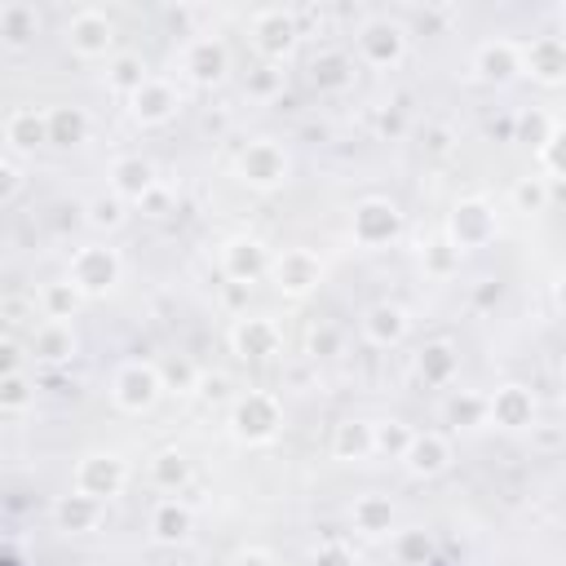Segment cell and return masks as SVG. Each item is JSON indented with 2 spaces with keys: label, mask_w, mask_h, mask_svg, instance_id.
Returning a JSON list of instances; mask_svg holds the SVG:
<instances>
[{
  "label": "cell",
  "mask_w": 566,
  "mask_h": 566,
  "mask_svg": "<svg viewBox=\"0 0 566 566\" xmlns=\"http://www.w3.org/2000/svg\"><path fill=\"white\" fill-rule=\"evenodd\" d=\"M119 274H124V261H119V252L106 248V243H84V248H75V252H71V265H66V283H71L84 301L115 292Z\"/></svg>",
  "instance_id": "cell-1"
},
{
  "label": "cell",
  "mask_w": 566,
  "mask_h": 566,
  "mask_svg": "<svg viewBox=\"0 0 566 566\" xmlns=\"http://www.w3.org/2000/svg\"><path fill=\"white\" fill-rule=\"evenodd\" d=\"M283 424V402L270 389H248L230 402V433L239 442H270Z\"/></svg>",
  "instance_id": "cell-2"
},
{
  "label": "cell",
  "mask_w": 566,
  "mask_h": 566,
  "mask_svg": "<svg viewBox=\"0 0 566 566\" xmlns=\"http://www.w3.org/2000/svg\"><path fill=\"white\" fill-rule=\"evenodd\" d=\"M287 150L279 146V142H270V137H256V142H248L243 150H239V159H234V172H239V181L243 186H252V190H279L283 181H287Z\"/></svg>",
  "instance_id": "cell-3"
},
{
  "label": "cell",
  "mask_w": 566,
  "mask_h": 566,
  "mask_svg": "<svg viewBox=\"0 0 566 566\" xmlns=\"http://www.w3.org/2000/svg\"><path fill=\"white\" fill-rule=\"evenodd\" d=\"M124 486H128V464L115 451H88L75 464V491L88 495V500H97V504L115 500Z\"/></svg>",
  "instance_id": "cell-4"
},
{
  "label": "cell",
  "mask_w": 566,
  "mask_h": 566,
  "mask_svg": "<svg viewBox=\"0 0 566 566\" xmlns=\"http://www.w3.org/2000/svg\"><path fill=\"white\" fill-rule=\"evenodd\" d=\"M402 53H407V27L402 22L376 13L358 27V57L367 66H398Z\"/></svg>",
  "instance_id": "cell-5"
},
{
  "label": "cell",
  "mask_w": 566,
  "mask_h": 566,
  "mask_svg": "<svg viewBox=\"0 0 566 566\" xmlns=\"http://www.w3.org/2000/svg\"><path fill=\"white\" fill-rule=\"evenodd\" d=\"M66 49L75 57H84V62L106 57L115 49V22L102 9H75L66 18Z\"/></svg>",
  "instance_id": "cell-6"
},
{
  "label": "cell",
  "mask_w": 566,
  "mask_h": 566,
  "mask_svg": "<svg viewBox=\"0 0 566 566\" xmlns=\"http://www.w3.org/2000/svg\"><path fill=\"white\" fill-rule=\"evenodd\" d=\"M398 230H402V212H398L394 199H363V203L354 208V221H349L354 243H363V248H385V243L398 239Z\"/></svg>",
  "instance_id": "cell-7"
},
{
  "label": "cell",
  "mask_w": 566,
  "mask_h": 566,
  "mask_svg": "<svg viewBox=\"0 0 566 566\" xmlns=\"http://www.w3.org/2000/svg\"><path fill=\"white\" fill-rule=\"evenodd\" d=\"M447 230H451V248H460V252L486 248L495 239V208L486 199H460L451 208Z\"/></svg>",
  "instance_id": "cell-8"
},
{
  "label": "cell",
  "mask_w": 566,
  "mask_h": 566,
  "mask_svg": "<svg viewBox=\"0 0 566 566\" xmlns=\"http://www.w3.org/2000/svg\"><path fill=\"white\" fill-rule=\"evenodd\" d=\"M265 274L274 279L279 292H287V296H305V292L318 287V279H323V261H318L310 248H283L279 256H270V270H265Z\"/></svg>",
  "instance_id": "cell-9"
},
{
  "label": "cell",
  "mask_w": 566,
  "mask_h": 566,
  "mask_svg": "<svg viewBox=\"0 0 566 566\" xmlns=\"http://www.w3.org/2000/svg\"><path fill=\"white\" fill-rule=\"evenodd\" d=\"M159 394H164V385H159L155 363H124L111 380V398L119 411H150Z\"/></svg>",
  "instance_id": "cell-10"
},
{
  "label": "cell",
  "mask_w": 566,
  "mask_h": 566,
  "mask_svg": "<svg viewBox=\"0 0 566 566\" xmlns=\"http://www.w3.org/2000/svg\"><path fill=\"white\" fill-rule=\"evenodd\" d=\"M296 18L292 9H261L252 13V44L265 62H283L292 49H296Z\"/></svg>",
  "instance_id": "cell-11"
},
{
  "label": "cell",
  "mask_w": 566,
  "mask_h": 566,
  "mask_svg": "<svg viewBox=\"0 0 566 566\" xmlns=\"http://www.w3.org/2000/svg\"><path fill=\"white\" fill-rule=\"evenodd\" d=\"M535 416H539V402L526 385H500L495 394H486V420L509 433L535 429Z\"/></svg>",
  "instance_id": "cell-12"
},
{
  "label": "cell",
  "mask_w": 566,
  "mask_h": 566,
  "mask_svg": "<svg viewBox=\"0 0 566 566\" xmlns=\"http://www.w3.org/2000/svg\"><path fill=\"white\" fill-rule=\"evenodd\" d=\"M230 345H234L239 358L261 363V358H274V354L283 349V332H279V323L265 318V314H243V318H234V327H230Z\"/></svg>",
  "instance_id": "cell-13"
},
{
  "label": "cell",
  "mask_w": 566,
  "mask_h": 566,
  "mask_svg": "<svg viewBox=\"0 0 566 566\" xmlns=\"http://www.w3.org/2000/svg\"><path fill=\"white\" fill-rule=\"evenodd\" d=\"M181 71H186V80H195V84H221L226 71H230V49H226L217 35H195V40H186V49H181Z\"/></svg>",
  "instance_id": "cell-14"
},
{
  "label": "cell",
  "mask_w": 566,
  "mask_h": 566,
  "mask_svg": "<svg viewBox=\"0 0 566 566\" xmlns=\"http://www.w3.org/2000/svg\"><path fill=\"white\" fill-rule=\"evenodd\" d=\"M128 102V115L137 119V124H168L172 115H177V106H181V93L168 84V80H159V75H150L133 97H124Z\"/></svg>",
  "instance_id": "cell-15"
},
{
  "label": "cell",
  "mask_w": 566,
  "mask_h": 566,
  "mask_svg": "<svg viewBox=\"0 0 566 566\" xmlns=\"http://www.w3.org/2000/svg\"><path fill=\"white\" fill-rule=\"evenodd\" d=\"M522 71H531V80L557 88L566 80V40L562 35H535L531 44H522Z\"/></svg>",
  "instance_id": "cell-16"
},
{
  "label": "cell",
  "mask_w": 566,
  "mask_h": 566,
  "mask_svg": "<svg viewBox=\"0 0 566 566\" xmlns=\"http://www.w3.org/2000/svg\"><path fill=\"white\" fill-rule=\"evenodd\" d=\"M473 71L486 84H509L522 75V44L513 40H486L473 49Z\"/></svg>",
  "instance_id": "cell-17"
},
{
  "label": "cell",
  "mask_w": 566,
  "mask_h": 566,
  "mask_svg": "<svg viewBox=\"0 0 566 566\" xmlns=\"http://www.w3.org/2000/svg\"><path fill=\"white\" fill-rule=\"evenodd\" d=\"M221 270H226V279H234V283H256V279L270 270V252H265L261 239L239 234V239H230V243L221 248Z\"/></svg>",
  "instance_id": "cell-18"
},
{
  "label": "cell",
  "mask_w": 566,
  "mask_h": 566,
  "mask_svg": "<svg viewBox=\"0 0 566 566\" xmlns=\"http://www.w3.org/2000/svg\"><path fill=\"white\" fill-rule=\"evenodd\" d=\"M402 464H407V473H416V478H438V473L451 464V442H447L438 429L411 433V442H407V451H402Z\"/></svg>",
  "instance_id": "cell-19"
},
{
  "label": "cell",
  "mask_w": 566,
  "mask_h": 566,
  "mask_svg": "<svg viewBox=\"0 0 566 566\" xmlns=\"http://www.w3.org/2000/svg\"><path fill=\"white\" fill-rule=\"evenodd\" d=\"M75 349H80V340H75V327L71 323H35V332H31V358L35 363H44V367H62V363H71L75 358Z\"/></svg>",
  "instance_id": "cell-20"
},
{
  "label": "cell",
  "mask_w": 566,
  "mask_h": 566,
  "mask_svg": "<svg viewBox=\"0 0 566 566\" xmlns=\"http://www.w3.org/2000/svg\"><path fill=\"white\" fill-rule=\"evenodd\" d=\"M155 190V164L142 159V155H124L111 164V195H119L124 203H142L146 195Z\"/></svg>",
  "instance_id": "cell-21"
},
{
  "label": "cell",
  "mask_w": 566,
  "mask_h": 566,
  "mask_svg": "<svg viewBox=\"0 0 566 566\" xmlns=\"http://www.w3.org/2000/svg\"><path fill=\"white\" fill-rule=\"evenodd\" d=\"M407 332H411V314H407L402 305H394V301H376V305L363 314V336H367L371 345H380V349L398 345Z\"/></svg>",
  "instance_id": "cell-22"
},
{
  "label": "cell",
  "mask_w": 566,
  "mask_h": 566,
  "mask_svg": "<svg viewBox=\"0 0 566 566\" xmlns=\"http://www.w3.org/2000/svg\"><path fill=\"white\" fill-rule=\"evenodd\" d=\"M102 517H106V504H97V500H88V495H80V491L53 500V522H57V531H66V535L97 531Z\"/></svg>",
  "instance_id": "cell-23"
},
{
  "label": "cell",
  "mask_w": 566,
  "mask_h": 566,
  "mask_svg": "<svg viewBox=\"0 0 566 566\" xmlns=\"http://www.w3.org/2000/svg\"><path fill=\"white\" fill-rule=\"evenodd\" d=\"M310 84L318 93H345L354 84V57L345 49H318L310 57Z\"/></svg>",
  "instance_id": "cell-24"
},
{
  "label": "cell",
  "mask_w": 566,
  "mask_h": 566,
  "mask_svg": "<svg viewBox=\"0 0 566 566\" xmlns=\"http://www.w3.org/2000/svg\"><path fill=\"white\" fill-rule=\"evenodd\" d=\"M416 376L429 385V389H447L455 376H460V354L451 340H429L420 354H416Z\"/></svg>",
  "instance_id": "cell-25"
},
{
  "label": "cell",
  "mask_w": 566,
  "mask_h": 566,
  "mask_svg": "<svg viewBox=\"0 0 566 566\" xmlns=\"http://www.w3.org/2000/svg\"><path fill=\"white\" fill-rule=\"evenodd\" d=\"M349 522H354V531H358V535L380 539V535H389V531H394V500H389V495L367 491V495H358V500L349 504Z\"/></svg>",
  "instance_id": "cell-26"
},
{
  "label": "cell",
  "mask_w": 566,
  "mask_h": 566,
  "mask_svg": "<svg viewBox=\"0 0 566 566\" xmlns=\"http://www.w3.org/2000/svg\"><path fill=\"white\" fill-rule=\"evenodd\" d=\"M195 531V513L181 500H159L150 509V539L155 544H186Z\"/></svg>",
  "instance_id": "cell-27"
},
{
  "label": "cell",
  "mask_w": 566,
  "mask_h": 566,
  "mask_svg": "<svg viewBox=\"0 0 566 566\" xmlns=\"http://www.w3.org/2000/svg\"><path fill=\"white\" fill-rule=\"evenodd\" d=\"M35 35H40L35 4H22V0L0 4V44L4 49H27V44H35Z\"/></svg>",
  "instance_id": "cell-28"
},
{
  "label": "cell",
  "mask_w": 566,
  "mask_h": 566,
  "mask_svg": "<svg viewBox=\"0 0 566 566\" xmlns=\"http://www.w3.org/2000/svg\"><path fill=\"white\" fill-rule=\"evenodd\" d=\"M44 124H49V146H66L71 150V146H80L88 137V115H84V106H71V102L49 106Z\"/></svg>",
  "instance_id": "cell-29"
},
{
  "label": "cell",
  "mask_w": 566,
  "mask_h": 566,
  "mask_svg": "<svg viewBox=\"0 0 566 566\" xmlns=\"http://www.w3.org/2000/svg\"><path fill=\"white\" fill-rule=\"evenodd\" d=\"M4 137H9L13 150H40V146H49L44 111H35V106H18V111L9 115V124H4Z\"/></svg>",
  "instance_id": "cell-30"
},
{
  "label": "cell",
  "mask_w": 566,
  "mask_h": 566,
  "mask_svg": "<svg viewBox=\"0 0 566 566\" xmlns=\"http://www.w3.org/2000/svg\"><path fill=\"white\" fill-rule=\"evenodd\" d=\"M40 314L49 318V323H71L75 314H80V305H84V296L66 283V279H53V283H44L40 287Z\"/></svg>",
  "instance_id": "cell-31"
},
{
  "label": "cell",
  "mask_w": 566,
  "mask_h": 566,
  "mask_svg": "<svg viewBox=\"0 0 566 566\" xmlns=\"http://www.w3.org/2000/svg\"><path fill=\"white\" fill-rule=\"evenodd\" d=\"M332 455L336 460H367L371 455V420H340L332 429Z\"/></svg>",
  "instance_id": "cell-32"
},
{
  "label": "cell",
  "mask_w": 566,
  "mask_h": 566,
  "mask_svg": "<svg viewBox=\"0 0 566 566\" xmlns=\"http://www.w3.org/2000/svg\"><path fill=\"white\" fill-rule=\"evenodd\" d=\"M146 473H150V486H155V491L177 495V491L190 482V460L168 447V451H155V455H150V469H146Z\"/></svg>",
  "instance_id": "cell-33"
},
{
  "label": "cell",
  "mask_w": 566,
  "mask_h": 566,
  "mask_svg": "<svg viewBox=\"0 0 566 566\" xmlns=\"http://www.w3.org/2000/svg\"><path fill=\"white\" fill-rule=\"evenodd\" d=\"M146 80H150V71H146V62H142L137 53H119V57H111V71H106V88H111V93L133 97Z\"/></svg>",
  "instance_id": "cell-34"
},
{
  "label": "cell",
  "mask_w": 566,
  "mask_h": 566,
  "mask_svg": "<svg viewBox=\"0 0 566 566\" xmlns=\"http://www.w3.org/2000/svg\"><path fill=\"white\" fill-rule=\"evenodd\" d=\"M460 261H464V252L451 248V239H433V243H424V252H420V270H424L429 279H438V283L455 279V274H460Z\"/></svg>",
  "instance_id": "cell-35"
},
{
  "label": "cell",
  "mask_w": 566,
  "mask_h": 566,
  "mask_svg": "<svg viewBox=\"0 0 566 566\" xmlns=\"http://www.w3.org/2000/svg\"><path fill=\"white\" fill-rule=\"evenodd\" d=\"M442 416H447L451 429H478V424H486V394H469V389H460V394L447 398Z\"/></svg>",
  "instance_id": "cell-36"
},
{
  "label": "cell",
  "mask_w": 566,
  "mask_h": 566,
  "mask_svg": "<svg viewBox=\"0 0 566 566\" xmlns=\"http://www.w3.org/2000/svg\"><path fill=\"white\" fill-rule=\"evenodd\" d=\"M394 562L398 566H429V557H433V539H429V531L424 526H407V531H394Z\"/></svg>",
  "instance_id": "cell-37"
},
{
  "label": "cell",
  "mask_w": 566,
  "mask_h": 566,
  "mask_svg": "<svg viewBox=\"0 0 566 566\" xmlns=\"http://www.w3.org/2000/svg\"><path fill=\"white\" fill-rule=\"evenodd\" d=\"M411 424L407 420H376L371 424V455H389V460H402L407 442H411Z\"/></svg>",
  "instance_id": "cell-38"
},
{
  "label": "cell",
  "mask_w": 566,
  "mask_h": 566,
  "mask_svg": "<svg viewBox=\"0 0 566 566\" xmlns=\"http://www.w3.org/2000/svg\"><path fill=\"white\" fill-rule=\"evenodd\" d=\"M557 133V119L553 115H544V111H522V115H513V142H526V146H544L548 137Z\"/></svg>",
  "instance_id": "cell-39"
},
{
  "label": "cell",
  "mask_w": 566,
  "mask_h": 566,
  "mask_svg": "<svg viewBox=\"0 0 566 566\" xmlns=\"http://www.w3.org/2000/svg\"><path fill=\"white\" fill-rule=\"evenodd\" d=\"M84 221H88L93 230H119V226L128 221V208H124L119 195H93V199L84 203Z\"/></svg>",
  "instance_id": "cell-40"
},
{
  "label": "cell",
  "mask_w": 566,
  "mask_h": 566,
  "mask_svg": "<svg viewBox=\"0 0 566 566\" xmlns=\"http://www.w3.org/2000/svg\"><path fill=\"white\" fill-rule=\"evenodd\" d=\"M548 199H553V181H544V177H517L513 181V208L517 212H544Z\"/></svg>",
  "instance_id": "cell-41"
},
{
  "label": "cell",
  "mask_w": 566,
  "mask_h": 566,
  "mask_svg": "<svg viewBox=\"0 0 566 566\" xmlns=\"http://www.w3.org/2000/svg\"><path fill=\"white\" fill-rule=\"evenodd\" d=\"M243 93H248V97H261V102L279 97V93H283V66H279V62H261V66H252L248 80H243Z\"/></svg>",
  "instance_id": "cell-42"
},
{
  "label": "cell",
  "mask_w": 566,
  "mask_h": 566,
  "mask_svg": "<svg viewBox=\"0 0 566 566\" xmlns=\"http://www.w3.org/2000/svg\"><path fill=\"white\" fill-rule=\"evenodd\" d=\"M31 402H35V380L31 376L13 371V376L0 380V411H27Z\"/></svg>",
  "instance_id": "cell-43"
},
{
  "label": "cell",
  "mask_w": 566,
  "mask_h": 566,
  "mask_svg": "<svg viewBox=\"0 0 566 566\" xmlns=\"http://www.w3.org/2000/svg\"><path fill=\"white\" fill-rule=\"evenodd\" d=\"M159 371V385L164 389H181V394H195V380H199V367L190 363V358H168L164 367H155Z\"/></svg>",
  "instance_id": "cell-44"
},
{
  "label": "cell",
  "mask_w": 566,
  "mask_h": 566,
  "mask_svg": "<svg viewBox=\"0 0 566 566\" xmlns=\"http://www.w3.org/2000/svg\"><path fill=\"white\" fill-rule=\"evenodd\" d=\"M305 354H310L314 363L340 354V327H336V323H314L310 336H305Z\"/></svg>",
  "instance_id": "cell-45"
},
{
  "label": "cell",
  "mask_w": 566,
  "mask_h": 566,
  "mask_svg": "<svg viewBox=\"0 0 566 566\" xmlns=\"http://www.w3.org/2000/svg\"><path fill=\"white\" fill-rule=\"evenodd\" d=\"M420 146H424V155H451L455 150V128L451 124H424Z\"/></svg>",
  "instance_id": "cell-46"
},
{
  "label": "cell",
  "mask_w": 566,
  "mask_h": 566,
  "mask_svg": "<svg viewBox=\"0 0 566 566\" xmlns=\"http://www.w3.org/2000/svg\"><path fill=\"white\" fill-rule=\"evenodd\" d=\"M195 394H199L203 402L221 407V402H230V376H221V371L203 376V371H199V380H195Z\"/></svg>",
  "instance_id": "cell-47"
},
{
  "label": "cell",
  "mask_w": 566,
  "mask_h": 566,
  "mask_svg": "<svg viewBox=\"0 0 566 566\" xmlns=\"http://www.w3.org/2000/svg\"><path fill=\"white\" fill-rule=\"evenodd\" d=\"M557 150H562V128L535 150V155H539V168H544V172H539L544 181H557V177H562V159H557Z\"/></svg>",
  "instance_id": "cell-48"
},
{
  "label": "cell",
  "mask_w": 566,
  "mask_h": 566,
  "mask_svg": "<svg viewBox=\"0 0 566 566\" xmlns=\"http://www.w3.org/2000/svg\"><path fill=\"white\" fill-rule=\"evenodd\" d=\"M314 566H354V553H349V544H340V539H323V544L314 548Z\"/></svg>",
  "instance_id": "cell-49"
},
{
  "label": "cell",
  "mask_w": 566,
  "mask_h": 566,
  "mask_svg": "<svg viewBox=\"0 0 566 566\" xmlns=\"http://www.w3.org/2000/svg\"><path fill=\"white\" fill-rule=\"evenodd\" d=\"M248 296H252V283H234V279H226V287H221V305L230 310V314H248Z\"/></svg>",
  "instance_id": "cell-50"
},
{
  "label": "cell",
  "mask_w": 566,
  "mask_h": 566,
  "mask_svg": "<svg viewBox=\"0 0 566 566\" xmlns=\"http://www.w3.org/2000/svg\"><path fill=\"white\" fill-rule=\"evenodd\" d=\"M22 190V168L13 159H0V203H9Z\"/></svg>",
  "instance_id": "cell-51"
},
{
  "label": "cell",
  "mask_w": 566,
  "mask_h": 566,
  "mask_svg": "<svg viewBox=\"0 0 566 566\" xmlns=\"http://www.w3.org/2000/svg\"><path fill=\"white\" fill-rule=\"evenodd\" d=\"M13 371H22V345L4 336V340H0V380L13 376Z\"/></svg>",
  "instance_id": "cell-52"
},
{
  "label": "cell",
  "mask_w": 566,
  "mask_h": 566,
  "mask_svg": "<svg viewBox=\"0 0 566 566\" xmlns=\"http://www.w3.org/2000/svg\"><path fill=\"white\" fill-rule=\"evenodd\" d=\"M230 566H274V557H270L265 548H243V553H239Z\"/></svg>",
  "instance_id": "cell-53"
},
{
  "label": "cell",
  "mask_w": 566,
  "mask_h": 566,
  "mask_svg": "<svg viewBox=\"0 0 566 566\" xmlns=\"http://www.w3.org/2000/svg\"><path fill=\"white\" fill-rule=\"evenodd\" d=\"M486 133H491V137H500V142H513V115L491 119V124H486Z\"/></svg>",
  "instance_id": "cell-54"
},
{
  "label": "cell",
  "mask_w": 566,
  "mask_h": 566,
  "mask_svg": "<svg viewBox=\"0 0 566 566\" xmlns=\"http://www.w3.org/2000/svg\"><path fill=\"white\" fill-rule=\"evenodd\" d=\"M491 301H500V283H482V287L473 292V305H478V310H486Z\"/></svg>",
  "instance_id": "cell-55"
},
{
  "label": "cell",
  "mask_w": 566,
  "mask_h": 566,
  "mask_svg": "<svg viewBox=\"0 0 566 566\" xmlns=\"http://www.w3.org/2000/svg\"><path fill=\"white\" fill-rule=\"evenodd\" d=\"M376 124H380V133H398L402 128V111H380Z\"/></svg>",
  "instance_id": "cell-56"
},
{
  "label": "cell",
  "mask_w": 566,
  "mask_h": 566,
  "mask_svg": "<svg viewBox=\"0 0 566 566\" xmlns=\"http://www.w3.org/2000/svg\"><path fill=\"white\" fill-rule=\"evenodd\" d=\"M557 438H562L557 429H544V433L535 438V447H544V451H553V447H557Z\"/></svg>",
  "instance_id": "cell-57"
},
{
  "label": "cell",
  "mask_w": 566,
  "mask_h": 566,
  "mask_svg": "<svg viewBox=\"0 0 566 566\" xmlns=\"http://www.w3.org/2000/svg\"><path fill=\"white\" fill-rule=\"evenodd\" d=\"M75 566H93V562H75Z\"/></svg>",
  "instance_id": "cell-58"
}]
</instances>
